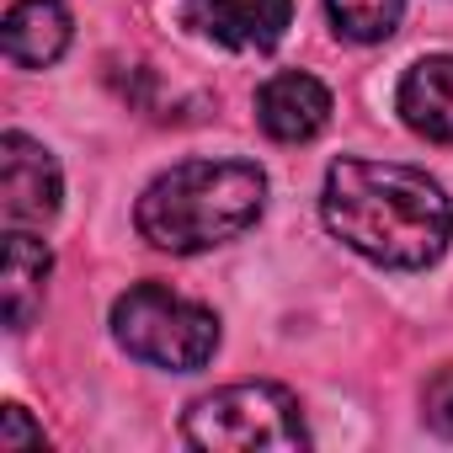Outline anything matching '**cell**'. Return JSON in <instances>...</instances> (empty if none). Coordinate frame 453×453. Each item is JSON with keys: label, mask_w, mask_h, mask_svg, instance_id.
Wrapping results in <instances>:
<instances>
[{"label": "cell", "mask_w": 453, "mask_h": 453, "mask_svg": "<svg viewBox=\"0 0 453 453\" xmlns=\"http://www.w3.org/2000/svg\"><path fill=\"white\" fill-rule=\"evenodd\" d=\"M320 219L342 246L395 273L432 267L453 235V203L426 171L357 155H342L326 171Z\"/></svg>", "instance_id": "cell-1"}, {"label": "cell", "mask_w": 453, "mask_h": 453, "mask_svg": "<svg viewBox=\"0 0 453 453\" xmlns=\"http://www.w3.org/2000/svg\"><path fill=\"white\" fill-rule=\"evenodd\" d=\"M267 208V176L251 160H181L160 171L134 208L139 235L171 257H203L246 235Z\"/></svg>", "instance_id": "cell-2"}, {"label": "cell", "mask_w": 453, "mask_h": 453, "mask_svg": "<svg viewBox=\"0 0 453 453\" xmlns=\"http://www.w3.org/2000/svg\"><path fill=\"white\" fill-rule=\"evenodd\" d=\"M181 437L203 453H299L310 448V426L299 395L267 379L224 384L187 405Z\"/></svg>", "instance_id": "cell-3"}, {"label": "cell", "mask_w": 453, "mask_h": 453, "mask_svg": "<svg viewBox=\"0 0 453 453\" xmlns=\"http://www.w3.org/2000/svg\"><path fill=\"white\" fill-rule=\"evenodd\" d=\"M112 336L150 368L197 373L219 352V315L165 283H134L112 299Z\"/></svg>", "instance_id": "cell-4"}, {"label": "cell", "mask_w": 453, "mask_h": 453, "mask_svg": "<svg viewBox=\"0 0 453 453\" xmlns=\"http://www.w3.org/2000/svg\"><path fill=\"white\" fill-rule=\"evenodd\" d=\"M59 197H65L59 160L38 139L12 128L0 139V213H6V224L12 230H43L59 213Z\"/></svg>", "instance_id": "cell-5"}, {"label": "cell", "mask_w": 453, "mask_h": 453, "mask_svg": "<svg viewBox=\"0 0 453 453\" xmlns=\"http://www.w3.org/2000/svg\"><path fill=\"white\" fill-rule=\"evenodd\" d=\"M181 17L192 33L241 49V54H267L283 43L294 22V0H181Z\"/></svg>", "instance_id": "cell-6"}, {"label": "cell", "mask_w": 453, "mask_h": 453, "mask_svg": "<svg viewBox=\"0 0 453 453\" xmlns=\"http://www.w3.org/2000/svg\"><path fill=\"white\" fill-rule=\"evenodd\" d=\"M257 123L278 144H310L331 123V91L304 70H283L257 91Z\"/></svg>", "instance_id": "cell-7"}, {"label": "cell", "mask_w": 453, "mask_h": 453, "mask_svg": "<svg viewBox=\"0 0 453 453\" xmlns=\"http://www.w3.org/2000/svg\"><path fill=\"white\" fill-rule=\"evenodd\" d=\"M49 273H54V257L43 241H33L27 230H12L6 235V257H0V310H6V331H27L43 310V294H49Z\"/></svg>", "instance_id": "cell-8"}, {"label": "cell", "mask_w": 453, "mask_h": 453, "mask_svg": "<svg viewBox=\"0 0 453 453\" xmlns=\"http://www.w3.org/2000/svg\"><path fill=\"white\" fill-rule=\"evenodd\" d=\"M400 118L432 144H453V54H426L400 81Z\"/></svg>", "instance_id": "cell-9"}, {"label": "cell", "mask_w": 453, "mask_h": 453, "mask_svg": "<svg viewBox=\"0 0 453 453\" xmlns=\"http://www.w3.org/2000/svg\"><path fill=\"white\" fill-rule=\"evenodd\" d=\"M75 22L59 0H17L6 12V59L22 70H49L65 59Z\"/></svg>", "instance_id": "cell-10"}, {"label": "cell", "mask_w": 453, "mask_h": 453, "mask_svg": "<svg viewBox=\"0 0 453 453\" xmlns=\"http://www.w3.org/2000/svg\"><path fill=\"white\" fill-rule=\"evenodd\" d=\"M326 12L347 43H384L405 17V0H326Z\"/></svg>", "instance_id": "cell-11"}, {"label": "cell", "mask_w": 453, "mask_h": 453, "mask_svg": "<svg viewBox=\"0 0 453 453\" xmlns=\"http://www.w3.org/2000/svg\"><path fill=\"white\" fill-rule=\"evenodd\" d=\"M421 416H426L432 432L453 437V368H437V373L426 379V389H421Z\"/></svg>", "instance_id": "cell-12"}, {"label": "cell", "mask_w": 453, "mask_h": 453, "mask_svg": "<svg viewBox=\"0 0 453 453\" xmlns=\"http://www.w3.org/2000/svg\"><path fill=\"white\" fill-rule=\"evenodd\" d=\"M43 442H49V437H43V426H33L22 405H6V411H0V453H17V448H43Z\"/></svg>", "instance_id": "cell-13"}]
</instances>
